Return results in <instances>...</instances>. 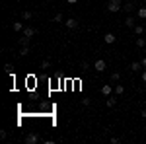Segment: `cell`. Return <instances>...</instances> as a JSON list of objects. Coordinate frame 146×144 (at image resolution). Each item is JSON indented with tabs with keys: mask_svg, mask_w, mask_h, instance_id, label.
<instances>
[{
	"mask_svg": "<svg viewBox=\"0 0 146 144\" xmlns=\"http://www.w3.org/2000/svg\"><path fill=\"white\" fill-rule=\"evenodd\" d=\"M123 8L121 6V0H109V4H107V10L109 12H119Z\"/></svg>",
	"mask_w": 146,
	"mask_h": 144,
	"instance_id": "obj_1",
	"label": "cell"
},
{
	"mask_svg": "<svg viewBox=\"0 0 146 144\" xmlns=\"http://www.w3.org/2000/svg\"><path fill=\"white\" fill-rule=\"evenodd\" d=\"M37 142H39V136L35 133H29L25 136V144H37Z\"/></svg>",
	"mask_w": 146,
	"mask_h": 144,
	"instance_id": "obj_2",
	"label": "cell"
},
{
	"mask_svg": "<svg viewBox=\"0 0 146 144\" xmlns=\"http://www.w3.org/2000/svg\"><path fill=\"white\" fill-rule=\"evenodd\" d=\"M94 68H96L98 72H103V70H105V60H103V58H98V60L94 62Z\"/></svg>",
	"mask_w": 146,
	"mask_h": 144,
	"instance_id": "obj_3",
	"label": "cell"
},
{
	"mask_svg": "<svg viewBox=\"0 0 146 144\" xmlns=\"http://www.w3.org/2000/svg\"><path fill=\"white\" fill-rule=\"evenodd\" d=\"M64 25H66L68 29H76V27H78V22H76L74 18H68V20H64Z\"/></svg>",
	"mask_w": 146,
	"mask_h": 144,
	"instance_id": "obj_4",
	"label": "cell"
},
{
	"mask_svg": "<svg viewBox=\"0 0 146 144\" xmlns=\"http://www.w3.org/2000/svg\"><path fill=\"white\" fill-rule=\"evenodd\" d=\"M101 94H103L105 98H109V96H111V94H115V92H113V88L109 86V84H105V86H101Z\"/></svg>",
	"mask_w": 146,
	"mask_h": 144,
	"instance_id": "obj_5",
	"label": "cell"
},
{
	"mask_svg": "<svg viewBox=\"0 0 146 144\" xmlns=\"http://www.w3.org/2000/svg\"><path fill=\"white\" fill-rule=\"evenodd\" d=\"M125 25H127V27H135V25H136L135 16H127V20H125Z\"/></svg>",
	"mask_w": 146,
	"mask_h": 144,
	"instance_id": "obj_6",
	"label": "cell"
},
{
	"mask_svg": "<svg viewBox=\"0 0 146 144\" xmlns=\"http://www.w3.org/2000/svg\"><path fill=\"white\" fill-rule=\"evenodd\" d=\"M133 29H135V35H136V37H140V35L144 33L146 25H138V23H136V25H135V27H133Z\"/></svg>",
	"mask_w": 146,
	"mask_h": 144,
	"instance_id": "obj_7",
	"label": "cell"
},
{
	"mask_svg": "<svg viewBox=\"0 0 146 144\" xmlns=\"http://www.w3.org/2000/svg\"><path fill=\"white\" fill-rule=\"evenodd\" d=\"M23 35L31 39V37H33V35H35V29H33V27H29V25H27V27H23Z\"/></svg>",
	"mask_w": 146,
	"mask_h": 144,
	"instance_id": "obj_8",
	"label": "cell"
},
{
	"mask_svg": "<svg viewBox=\"0 0 146 144\" xmlns=\"http://www.w3.org/2000/svg\"><path fill=\"white\" fill-rule=\"evenodd\" d=\"M136 16H138L140 20H146V6H140V8L136 10Z\"/></svg>",
	"mask_w": 146,
	"mask_h": 144,
	"instance_id": "obj_9",
	"label": "cell"
},
{
	"mask_svg": "<svg viewBox=\"0 0 146 144\" xmlns=\"http://www.w3.org/2000/svg\"><path fill=\"white\" fill-rule=\"evenodd\" d=\"M103 39H105V43H107V45H113V43H115V39H117V37H115L113 33H105V37H103Z\"/></svg>",
	"mask_w": 146,
	"mask_h": 144,
	"instance_id": "obj_10",
	"label": "cell"
},
{
	"mask_svg": "<svg viewBox=\"0 0 146 144\" xmlns=\"http://www.w3.org/2000/svg\"><path fill=\"white\" fill-rule=\"evenodd\" d=\"M113 92H115L117 96H123V94H125V86H123V84H117V86L113 88Z\"/></svg>",
	"mask_w": 146,
	"mask_h": 144,
	"instance_id": "obj_11",
	"label": "cell"
},
{
	"mask_svg": "<svg viewBox=\"0 0 146 144\" xmlns=\"http://www.w3.org/2000/svg\"><path fill=\"white\" fill-rule=\"evenodd\" d=\"M12 29H14V31H23V23L22 22H14L12 23Z\"/></svg>",
	"mask_w": 146,
	"mask_h": 144,
	"instance_id": "obj_12",
	"label": "cell"
},
{
	"mask_svg": "<svg viewBox=\"0 0 146 144\" xmlns=\"http://www.w3.org/2000/svg\"><path fill=\"white\" fill-rule=\"evenodd\" d=\"M115 103H117V98L111 94V96L107 98V107H115Z\"/></svg>",
	"mask_w": 146,
	"mask_h": 144,
	"instance_id": "obj_13",
	"label": "cell"
},
{
	"mask_svg": "<svg viewBox=\"0 0 146 144\" xmlns=\"http://www.w3.org/2000/svg\"><path fill=\"white\" fill-rule=\"evenodd\" d=\"M123 10H125V12H129V14H131V12L135 10V4H133V2H127V4H123Z\"/></svg>",
	"mask_w": 146,
	"mask_h": 144,
	"instance_id": "obj_14",
	"label": "cell"
},
{
	"mask_svg": "<svg viewBox=\"0 0 146 144\" xmlns=\"http://www.w3.org/2000/svg\"><path fill=\"white\" fill-rule=\"evenodd\" d=\"M136 47H138V49L146 47V39H144V37H136Z\"/></svg>",
	"mask_w": 146,
	"mask_h": 144,
	"instance_id": "obj_15",
	"label": "cell"
},
{
	"mask_svg": "<svg viewBox=\"0 0 146 144\" xmlns=\"http://www.w3.org/2000/svg\"><path fill=\"white\" fill-rule=\"evenodd\" d=\"M140 68H142V64H140V62H133V64H131V70H133V72H136V70H140Z\"/></svg>",
	"mask_w": 146,
	"mask_h": 144,
	"instance_id": "obj_16",
	"label": "cell"
},
{
	"mask_svg": "<svg viewBox=\"0 0 146 144\" xmlns=\"http://www.w3.org/2000/svg\"><path fill=\"white\" fill-rule=\"evenodd\" d=\"M22 18H23V20H31V18H33V14H31L29 10H25V12L22 14Z\"/></svg>",
	"mask_w": 146,
	"mask_h": 144,
	"instance_id": "obj_17",
	"label": "cell"
},
{
	"mask_svg": "<svg viewBox=\"0 0 146 144\" xmlns=\"http://www.w3.org/2000/svg\"><path fill=\"white\" fill-rule=\"evenodd\" d=\"M53 22H56V23H60V22H64V18H62V14H60V12H58V14H56L55 18H53Z\"/></svg>",
	"mask_w": 146,
	"mask_h": 144,
	"instance_id": "obj_18",
	"label": "cell"
},
{
	"mask_svg": "<svg viewBox=\"0 0 146 144\" xmlns=\"http://www.w3.org/2000/svg\"><path fill=\"white\" fill-rule=\"evenodd\" d=\"M119 80H121V74H119V72H113L111 74V82H119Z\"/></svg>",
	"mask_w": 146,
	"mask_h": 144,
	"instance_id": "obj_19",
	"label": "cell"
},
{
	"mask_svg": "<svg viewBox=\"0 0 146 144\" xmlns=\"http://www.w3.org/2000/svg\"><path fill=\"white\" fill-rule=\"evenodd\" d=\"M27 43H29V37H25V35H23L22 39H20V45H22V47H25Z\"/></svg>",
	"mask_w": 146,
	"mask_h": 144,
	"instance_id": "obj_20",
	"label": "cell"
},
{
	"mask_svg": "<svg viewBox=\"0 0 146 144\" xmlns=\"http://www.w3.org/2000/svg\"><path fill=\"white\" fill-rule=\"evenodd\" d=\"M27 53H29V49H27V45H25V47H22V51H20V55H22V56H25Z\"/></svg>",
	"mask_w": 146,
	"mask_h": 144,
	"instance_id": "obj_21",
	"label": "cell"
},
{
	"mask_svg": "<svg viewBox=\"0 0 146 144\" xmlns=\"http://www.w3.org/2000/svg\"><path fill=\"white\" fill-rule=\"evenodd\" d=\"M49 66H51V62H49V60H43V62H41V68H43V70L49 68Z\"/></svg>",
	"mask_w": 146,
	"mask_h": 144,
	"instance_id": "obj_22",
	"label": "cell"
},
{
	"mask_svg": "<svg viewBox=\"0 0 146 144\" xmlns=\"http://www.w3.org/2000/svg\"><path fill=\"white\" fill-rule=\"evenodd\" d=\"M80 68L86 72V70H90V64H88V62H82V66H80Z\"/></svg>",
	"mask_w": 146,
	"mask_h": 144,
	"instance_id": "obj_23",
	"label": "cell"
},
{
	"mask_svg": "<svg viewBox=\"0 0 146 144\" xmlns=\"http://www.w3.org/2000/svg\"><path fill=\"white\" fill-rule=\"evenodd\" d=\"M111 142H113V144H119V142H121V140H119L117 136H111Z\"/></svg>",
	"mask_w": 146,
	"mask_h": 144,
	"instance_id": "obj_24",
	"label": "cell"
},
{
	"mask_svg": "<svg viewBox=\"0 0 146 144\" xmlns=\"http://www.w3.org/2000/svg\"><path fill=\"white\" fill-rule=\"evenodd\" d=\"M140 117H144V119H146V107H144L142 111H140Z\"/></svg>",
	"mask_w": 146,
	"mask_h": 144,
	"instance_id": "obj_25",
	"label": "cell"
},
{
	"mask_svg": "<svg viewBox=\"0 0 146 144\" xmlns=\"http://www.w3.org/2000/svg\"><path fill=\"white\" fill-rule=\"evenodd\" d=\"M140 64H142V68H146V58H142V60H140Z\"/></svg>",
	"mask_w": 146,
	"mask_h": 144,
	"instance_id": "obj_26",
	"label": "cell"
},
{
	"mask_svg": "<svg viewBox=\"0 0 146 144\" xmlns=\"http://www.w3.org/2000/svg\"><path fill=\"white\" fill-rule=\"evenodd\" d=\"M142 82H144V84H146V70H144V72H142Z\"/></svg>",
	"mask_w": 146,
	"mask_h": 144,
	"instance_id": "obj_27",
	"label": "cell"
},
{
	"mask_svg": "<svg viewBox=\"0 0 146 144\" xmlns=\"http://www.w3.org/2000/svg\"><path fill=\"white\" fill-rule=\"evenodd\" d=\"M68 4H76V2H78V0H66Z\"/></svg>",
	"mask_w": 146,
	"mask_h": 144,
	"instance_id": "obj_28",
	"label": "cell"
},
{
	"mask_svg": "<svg viewBox=\"0 0 146 144\" xmlns=\"http://www.w3.org/2000/svg\"><path fill=\"white\" fill-rule=\"evenodd\" d=\"M144 107H146V100H144Z\"/></svg>",
	"mask_w": 146,
	"mask_h": 144,
	"instance_id": "obj_29",
	"label": "cell"
},
{
	"mask_svg": "<svg viewBox=\"0 0 146 144\" xmlns=\"http://www.w3.org/2000/svg\"><path fill=\"white\" fill-rule=\"evenodd\" d=\"M144 22H146V20H144ZM144 25H146V23H144Z\"/></svg>",
	"mask_w": 146,
	"mask_h": 144,
	"instance_id": "obj_30",
	"label": "cell"
}]
</instances>
